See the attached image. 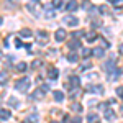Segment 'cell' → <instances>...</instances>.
I'll use <instances>...</instances> for the list:
<instances>
[{"mask_svg": "<svg viewBox=\"0 0 123 123\" xmlns=\"http://www.w3.org/2000/svg\"><path fill=\"white\" fill-rule=\"evenodd\" d=\"M30 80L28 77H23V79H20V80H17V84H15V89L18 90V92H26L30 87Z\"/></svg>", "mask_w": 123, "mask_h": 123, "instance_id": "6da1fadb", "label": "cell"}, {"mask_svg": "<svg viewBox=\"0 0 123 123\" xmlns=\"http://www.w3.org/2000/svg\"><path fill=\"white\" fill-rule=\"evenodd\" d=\"M122 74V67H113L110 72H108V80H117Z\"/></svg>", "mask_w": 123, "mask_h": 123, "instance_id": "7a4b0ae2", "label": "cell"}, {"mask_svg": "<svg viewBox=\"0 0 123 123\" xmlns=\"http://www.w3.org/2000/svg\"><path fill=\"white\" fill-rule=\"evenodd\" d=\"M85 90L94 92V94H97V95L104 94V87H102V85H87V87H85Z\"/></svg>", "mask_w": 123, "mask_h": 123, "instance_id": "3957f363", "label": "cell"}, {"mask_svg": "<svg viewBox=\"0 0 123 123\" xmlns=\"http://www.w3.org/2000/svg\"><path fill=\"white\" fill-rule=\"evenodd\" d=\"M66 36H67V33H66V30H62V28H59L56 33H54V38H56L57 43L64 41V39H66Z\"/></svg>", "mask_w": 123, "mask_h": 123, "instance_id": "277c9868", "label": "cell"}, {"mask_svg": "<svg viewBox=\"0 0 123 123\" xmlns=\"http://www.w3.org/2000/svg\"><path fill=\"white\" fill-rule=\"evenodd\" d=\"M26 8H28L30 12H31V13H35L36 17L39 15V12H38V2H36V0H33V2H30L28 5H26Z\"/></svg>", "mask_w": 123, "mask_h": 123, "instance_id": "5b68a950", "label": "cell"}, {"mask_svg": "<svg viewBox=\"0 0 123 123\" xmlns=\"http://www.w3.org/2000/svg\"><path fill=\"white\" fill-rule=\"evenodd\" d=\"M57 76H59V71H57V67H49V69H48V77H49L51 80H56Z\"/></svg>", "mask_w": 123, "mask_h": 123, "instance_id": "8992f818", "label": "cell"}, {"mask_svg": "<svg viewBox=\"0 0 123 123\" xmlns=\"http://www.w3.org/2000/svg\"><path fill=\"white\" fill-rule=\"evenodd\" d=\"M64 23L69 25V26H77V25H79V20H77L76 17H66V18H64Z\"/></svg>", "mask_w": 123, "mask_h": 123, "instance_id": "52a82bcc", "label": "cell"}, {"mask_svg": "<svg viewBox=\"0 0 123 123\" xmlns=\"http://www.w3.org/2000/svg\"><path fill=\"white\" fill-rule=\"evenodd\" d=\"M31 98H33V100H41V98H44V92H43L41 89H36V90L31 94Z\"/></svg>", "mask_w": 123, "mask_h": 123, "instance_id": "ba28073f", "label": "cell"}, {"mask_svg": "<svg viewBox=\"0 0 123 123\" xmlns=\"http://www.w3.org/2000/svg\"><path fill=\"white\" fill-rule=\"evenodd\" d=\"M10 117H12L10 110H7V108H0V120H10Z\"/></svg>", "mask_w": 123, "mask_h": 123, "instance_id": "9c48e42d", "label": "cell"}, {"mask_svg": "<svg viewBox=\"0 0 123 123\" xmlns=\"http://www.w3.org/2000/svg\"><path fill=\"white\" fill-rule=\"evenodd\" d=\"M44 17H48V18H53V17H54V10H53V7L44 5Z\"/></svg>", "mask_w": 123, "mask_h": 123, "instance_id": "30bf717a", "label": "cell"}, {"mask_svg": "<svg viewBox=\"0 0 123 123\" xmlns=\"http://www.w3.org/2000/svg\"><path fill=\"white\" fill-rule=\"evenodd\" d=\"M97 41H98V44H100V49H107V48H110V43H108L105 38H98Z\"/></svg>", "mask_w": 123, "mask_h": 123, "instance_id": "8fae6325", "label": "cell"}, {"mask_svg": "<svg viewBox=\"0 0 123 123\" xmlns=\"http://www.w3.org/2000/svg\"><path fill=\"white\" fill-rule=\"evenodd\" d=\"M38 39H39V43H44V41L48 39V33L43 31V30H39L38 31Z\"/></svg>", "mask_w": 123, "mask_h": 123, "instance_id": "7c38bea8", "label": "cell"}, {"mask_svg": "<svg viewBox=\"0 0 123 123\" xmlns=\"http://www.w3.org/2000/svg\"><path fill=\"white\" fill-rule=\"evenodd\" d=\"M105 118H107L108 122H113L115 120V112L113 110H105Z\"/></svg>", "mask_w": 123, "mask_h": 123, "instance_id": "4fadbf2b", "label": "cell"}, {"mask_svg": "<svg viewBox=\"0 0 123 123\" xmlns=\"http://www.w3.org/2000/svg\"><path fill=\"white\" fill-rule=\"evenodd\" d=\"M20 36H21V38H30V36H31V30H28V28L20 30Z\"/></svg>", "mask_w": 123, "mask_h": 123, "instance_id": "5bb4252c", "label": "cell"}, {"mask_svg": "<svg viewBox=\"0 0 123 123\" xmlns=\"http://www.w3.org/2000/svg\"><path fill=\"white\" fill-rule=\"evenodd\" d=\"M26 69H28V64L26 62H18L17 64V71H20V72H25Z\"/></svg>", "mask_w": 123, "mask_h": 123, "instance_id": "9a60e30c", "label": "cell"}, {"mask_svg": "<svg viewBox=\"0 0 123 123\" xmlns=\"http://www.w3.org/2000/svg\"><path fill=\"white\" fill-rule=\"evenodd\" d=\"M66 8L69 10V12H74V10L77 8V2H67V3H66Z\"/></svg>", "mask_w": 123, "mask_h": 123, "instance_id": "2e32d148", "label": "cell"}, {"mask_svg": "<svg viewBox=\"0 0 123 123\" xmlns=\"http://www.w3.org/2000/svg\"><path fill=\"white\" fill-rule=\"evenodd\" d=\"M7 79H8V74L5 71H0V84H7Z\"/></svg>", "mask_w": 123, "mask_h": 123, "instance_id": "e0dca14e", "label": "cell"}, {"mask_svg": "<svg viewBox=\"0 0 123 123\" xmlns=\"http://www.w3.org/2000/svg\"><path fill=\"white\" fill-rule=\"evenodd\" d=\"M87 120H89V123H98V117H97V115L95 113H89L87 115Z\"/></svg>", "mask_w": 123, "mask_h": 123, "instance_id": "ac0fdd59", "label": "cell"}, {"mask_svg": "<svg viewBox=\"0 0 123 123\" xmlns=\"http://www.w3.org/2000/svg\"><path fill=\"white\" fill-rule=\"evenodd\" d=\"M54 100H56V102H62V100H64V95H62V92L56 90V92H54Z\"/></svg>", "mask_w": 123, "mask_h": 123, "instance_id": "d6986e66", "label": "cell"}, {"mask_svg": "<svg viewBox=\"0 0 123 123\" xmlns=\"http://www.w3.org/2000/svg\"><path fill=\"white\" fill-rule=\"evenodd\" d=\"M92 54L97 57H104V49H100V48H95L94 51H92Z\"/></svg>", "mask_w": 123, "mask_h": 123, "instance_id": "ffe728a7", "label": "cell"}, {"mask_svg": "<svg viewBox=\"0 0 123 123\" xmlns=\"http://www.w3.org/2000/svg\"><path fill=\"white\" fill-rule=\"evenodd\" d=\"M90 67H92V62H90V61H84L82 66H80V71H87V69H90Z\"/></svg>", "mask_w": 123, "mask_h": 123, "instance_id": "44dd1931", "label": "cell"}, {"mask_svg": "<svg viewBox=\"0 0 123 123\" xmlns=\"http://www.w3.org/2000/svg\"><path fill=\"white\" fill-rule=\"evenodd\" d=\"M41 64H43V61H41V59H35V61L31 62V69H38Z\"/></svg>", "mask_w": 123, "mask_h": 123, "instance_id": "7402d4cb", "label": "cell"}, {"mask_svg": "<svg viewBox=\"0 0 123 123\" xmlns=\"http://www.w3.org/2000/svg\"><path fill=\"white\" fill-rule=\"evenodd\" d=\"M8 104H10V105H13V107H17V108L20 107V102L17 100V98H15V97H10V98H8Z\"/></svg>", "mask_w": 123, "mask_h": 123, "instance_id": "603a6c76", "label": "cell"}, {"mask_svg": "<svg viewBox=\"0 0 123 123\" xmlns=\"http://www.w3.org/2000/svg\"><path fill=\"white\" fill-rule=\"evenodd\" d=\"M39 120V117L36 113H33V115H30V118H28V123H38Z\"/></svg>", "mask_w": 123, "mask_h": 123, "instance_id": "cb8c5ba5", "label": "cell"}, {"mask_svg": "<svg viewBox=\"0 0 123 123\" xmlns=\"http://www.w3.org/2000/svg\"><path fill=\"white\" fill-rule=\"evenodd\" d=\"M110 3H112L113 7H117V8H122L123 7V0H112Z\"/></svg>", "mask_w": 123, "mask_h": 123, "instance_id": "d4e9b609", "label": "cell"}, {"mask_svg": "<svg viewBox=\"0 0 123 123\" xmlns=\"http://www.w3.org/2000/svg\"><path fill=\"white\" fill-rule=\"evenodd\" d=\"M77 48H80V43L79 41H71L69 43V49H77Z\"/></svg>", "mask_w": 123, "mask_h": 123, "instance_id": "484cf974", "label": "cell"}, {"mask_svg": "<svg viewBox=\"0 0 123 123\" xmlns=\"http://www.w3.org/2000/svg\"><path fill=\"white\" fill-rule=\"evenodd\" d=\"M51 7H53V8H61V7H62V2H61V0H54V2L51 3Z\"/></svg>", "mask_w": 123, "mask_h": 123, "instance_id": "4316f807", "label": "cell"}, {"mask_svg": "<svg viewBox=\"0 0 123 123\" xmlns=\"http://www.w3.org/2000/svg\"><path fill=\"white\" fill-rule=\"evenodd\" d=\"M95 38H97V35H95L94 31H90V33H87V39L92 43V41H95Z\"/></svg>", "mask_w": 123, "mask_h": 123, "instance_id": "83f0119b", "label": "cell"}, {"mask_svg": "<svg viewBox=\"0 0 123 123\" xmlns=\"http://www.w3.org/2000/svg\"><path fill=\"white\" fill-rule=\"evenodd\" d=\"M77 59H79V57H77L76 54H72V53L67 56V61H69V62H77Z\"/></svg>", "mask_w": 123, "mask_h": 123, "instance_id": "f1b7e54d", "label": "cell"}, {"mask_svg": "<svg viewBox=\"0 0 123 123\" xmlns=\"http://www.w3.org/2000/svg\"><path fill=\"white\" fill-rule=\"evenodd\" d=\"M79 94H80V90H79V89L71 90V98H77V97H79Z\"/></svg>", "mask_w": 123, "mask_h": 123, "instance_id": "f546056e", "label": "cell"}, {"mask_svg": "<svg viewBox=\"0 0 123 123\" xmlns=\"http://www.w3.org/2000/svg\"><path fill=\"white\" fill-rule=\"evenodd\" d=\"M98 12L104 13V15H107V13H108V7H107V5H100V7H98Z\"/></svg>", "mask_w": 123, "mask_h": 123, "instance_id": "4dcf8cb0", "label": "cell"}, {"mask_svg": "<svg viewBox=\"0 0 123 123\" xmlns=\"http://www.w3.org/2000/svg\"><path fill=\"white\" fill-rule=\"evenodd\" d=\"M90 54H92V51H90L89 48H84V49H82V56L84 57H89Z\"/></svg>", "mask_w": 123, "mask_h": 123, "instance_id": "1f68e13d", "label": "cell"}, {"mask_svg": "<svg viewBox=\"0 0 123 123\" xmlns=\"http://www.w3.org/2000/svg\"><path fill=\"white\" fill-rule=\"evenodd\" d=\"M72 110H74V112H80V110H82V107H80L79 104H74V105H72Z\"/></svg>", "mask_w": 123, "mask_h": 123, "instance_id": "d6a6232c", "label": "cell"}, {"mask_svg": "<svg viewBox=\"0 0 123 123\" xmlns=\"http://www.w3.org/2000/svg\"><path fill=\"white\" fill-rule=\"evenodd\" d=\"M97 77H98V76H97V74L94 72V74H89V76H85V80H90V79H97Z\"/></svg>", "mask_w": 123, "mask_h": 123, "instance_id": "836d02e7", "label": "cell"}, {"mask_svg": "<svg viewBox=\"0 0 123 123\" xmlns=\"http://www.w3.org/2000/svg\"><path fill=\"white\" fill-rule=\"evenodd\" d=\"M117 94H118V97L123 98V87H118V89H117Z\"/></svg>", "mask_w": 123, "mask_h": 123, "instance_id": "e575fe53", "label": "cell"}, {"mask_svg": "<svg viewBox=\"0 0 123 123\" xmlns=\"http://www.w3.org/2000/svg\"><path fill=\"white\" fill-rule=\"evenodd\" d=\"M72 36L79 38V36H84V33H82V31H74V33H72Z\"/></svg>", "mask_w": 123, "mask_h": 123, "instance_id": "d590c367", "label": "cell"}, {"mask_svg": "<svg viewBox=\"0 0 123 123\" xmlns=\"http://www.w3.org/2000/svg\"><path fill=\"white\" fill-rule=\"evenodd\" d=\"M72 123H82L80 117H76V118H72Z\"/></svg>", "mask_w": 123, "mask_h": 123, "instance_id": "8d00e7d4", "label": "cell"}, {"mask_svg": "<svg viewBox=\"0 0 123 123\" xmlns=\"http://www.w3.org/2000/svg\"><path fill=\"white\" fill-rule=\"evenodd\" d=\"M15 46H17V48H21V46H23V43H21L20 39H17V41H15Z\"/></svg>", "mask_w": 123, "mask_h": 123, "instance_id": "74e56055", "label": "cell"}, {"mask_svg": "<svg viewBox=\"0 0 123 123\" xmlns=\"http://www.w3.org/2000/svg\"><path fill=\"white\" fill-rule=\"evenodd\" d=\"M98 108H100V110H104V112H105V110H107V104H100V105H98Z\"/></svg>", "mask_w": 123, "mask_h": 123, "instance_id": "f35d334b", "label": "cell"}, {"mask_svg": "<svg viewBox=\"0 0 123 123\" xmlns=\"http://www.w3.org/2000/svg\"><path fill=\"white\" fill-rule=\"evenodd\" d=\"M120 53L123 54V44H120Z\"/></svg>", "mask_w": 123, "mask_h": 123, "instance_id": "ab89813d", "label": "cell"}, {"mask_svg": "<svg viewBox=\"0 0 123 123\" xmlns=\"http://www.w3.org/2000/svg\"><path fill=\"white\" fill-rule=\"evenodd\" d=\"M2 21H3V18H2V17H0V25H2Z\"/></svg>", "mask_w": 123, "mask_h": 123, "instance_id": "60d3db41", "label": "cell"}, {"mask_svg": "<svg viewBox=\"0 0 123 123\" xmlns=\"http://www.w3.org/2000/svg\"><path fill=\"white\" fill-rule=\"evenodd\" d=\"M122 113H123V107H122Z\"/></svg>", "mask_w": 123, "mask_h": 123, "instance_id": "b9f144b4", "label": "cell"}, {"mask_svg": "<svg viewBox=\"0 0 123 123\" xmlns=\"http://www.w3.org/2000/svg\"><path fill=\"white\" fill-rule=\"evenodd\" d=\"M51 123H57V122H51Z\"/></svg>", "mask_w": 123, "mask_h": 123, "instance_id": "7bdbcfd3", "label": "cell"}, {"mask_svg": "<svg viewBox=\"0 0 123 123\" xmlns=\"http://www.w3.org/2000/svg\"><path fill=\"white\" fill-rule=\"evenodd\" d=\"M0 56H2V54H0Z\"/></svg>", "mask_w": 123, "mask_h": 123, "instance_id": "ee69618b", "label": "cell"}]
</instances>
